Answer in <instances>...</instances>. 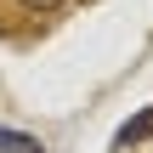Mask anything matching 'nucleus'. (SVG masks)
Listing matches in <instances>:
<instances>
[{"instance_id": "f03ea898", "label": "nucleus", "mask_w": 153, "mask_h": 153, "mask_svg": "<svg viewBox=\"0 0 153 153\" xmlns=\"http://www.w3.org/2000/svg\"><path fill=\"white\" fill-rule=\"evenodd\" d=\"M0 153H40V142L23 131H0Z\"/></svg>"}, {"instance_id": "f257e3e1", "label": "nucleus", "mask_w": 153, "mask_h": 153, "mask_svg": "<svg viewBox=\"0 0 153 153\" xmlns=\"http://www.w3.org/2000/svg\"><path fill=\"white\" fill-rule=\"evenodd\" d=\"M148 136H153V108H148V114H136V119H125V125L114 131V153L136 148V142H148Z\"/></svg>"}, {"instance_id": "7ed1b4c3", "label": "nucleus", "mask_w": 153, "mask_h": 153, "mask_svg": "<svg viewBox=\"0 0 153 153\" xmlns=\"http://www.w3.org/2000/svg\"><path fill=\"white\" fill-rule=\"evenodd\" d=\"M17 6H23V11H57L62 0H17Z\"/></svg>"}]
</instances>
